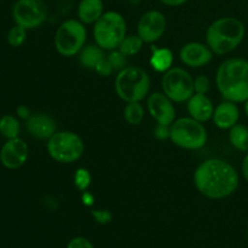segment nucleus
Listing matches in <instances>:
<instances>
[{"instance_id": "c85d7f7f", "label": "nucleus", "mask_w": 248, "mask_h": 248, "mask_svg": "<svg viewBox=\"0 0 248 248\" xmlns=\"http://www.w3.org/2000/svg\"><path fill=\"white\" fill-rule=\"evenodd\" d=\"M96 73L98 75H101V77H109V75H111V73L114 72V68L113 65H111V63L109 62V60L107 57L102 58L101 62L97 64L96 67Z\"/></svg>"}, {"instance_id": "dca6fc26", "label": "nucleus", "mask_w": 248, "mask_h": 248, "mask_svg": "<svg viewBox=\"0 0 248 248\" xmlns=\"http://www.w3.org/2000/svg\"><path fill=\"white\" fill-rule=\"evenodd\" d=\"M213 123L220 130H230L232 126L239 124L240 109L237 103L232 101H225L218 104L213 113Z\"/></svg>"}, {"instance_id": "bb28decb", "label": "nucleus", "mask_w": 248, "mask_h": 248, "mask_svg": "<svg viewBox=\"0 0 248 248\" xmlns=\"http://www.w3.org/2000/svg\"><path fill=\"white\" fill-rule=\"evenodd\" d=\"M91 174H90V172L86 169H79L75 172L74 183L79 190L86 191L89 189L90 184H91Z\"/></svg>"}, {"instance_id": "0eeeda50", "label": "nucleus", "mask_w": 248, "mask_h": 248, "mask_svg": "<svg viewBox=\"0 0 248 248\" xmlns=\"http://www.w3.org/2000/svg\"><path fill=\"white\" fill-rule=\"evenodd\" d=\"M87 39L86 27L79 19H67L56 31L55 47L63 57H73L84 48Z\"/></svg>"}, {"instance_id": "393cba45", "label": "nucleus", "mask_w": 248, "mask_h": 248, "mask_svg": "<svg viewBox=\"0 0 248 248\" xmlns=\"http://www.w3.org/2000/svg\"><path fill=\"white\" fill-rule=\"evenodd\" d=\"M27 39V29L23 27L15 24L7 31V43L11 47H19L26 43Z\"/></svg>"}, {"instance_id": "2eb2a0df", "label": "nucleus", "mask_w": 248, "mask_h": 248, "mask_svg": "<svg viewBox=\"0 0 248 248\" xmlns=\"http://www.w3.org/2000/svg\"><path fill=\"white\" fill-rule=\"evenodd\" d=\"M26 128L31 137L48 140L57 132V123L52 116L44 113L31 114L26 120Z\"/></svg>"}, {"instance_id": "473e14b6", "label": "nucleus", "mask_w": 248, "mask_h": 248, "mask_svg": "<svg viewBox=\"0 0 248 248\" xmlns=\"http://www.w3.org/2000/svg\"><path fill=\"white\" fill-rule=\"evenodd\" d=\"M16 113H17V116L21 119H23V120H27V119H29V116L31 115V110H29L28 107L26 106H18L16 109Z\"/></svg>"}, {"instance_id": "72a5a7b5", "label": "nucleus", "mask_w": 248, "mask_h": 248, "mask_svg": "<svg viewBox=\"0 0 248 248\" xmlns=\"http://www.w3.org/2000/svg\"><path fill=\"white\" fill-rule=\"evenodd\" d=\"M160 1H161L164 5H166V6L174 7V6H181V5L188 2L189 0H160Z\"/></svg>"}, {"instance_id": "6e6552de", "label": "nucleus", "mask_w": 248, "mask_h": 248, "mask_svg": "<svg viewBox=\"0 0 248 248\" xmlns=\"http://www.w3.org/2000/svg\"><path fill=\"white\" fill-rule=\"evenodd\" d=\"M47 153L60 164H73L82 156L85 150L84 140L72 131H57L47 140Z\"/></svg>"}, {"instance_id": "f8f14e48", "label": "nucleus", "mask_w": 248, "mask_h": 248, "mask_svg": "<svg viewBox=\"0 0 248 248\" xmlns=\"http://www.w3.org/2000/svg\"><path fill=\"white\" fill-rule=\"evenodd\" d=\"M28 144L19 137L7 140L0 149V162L7 170L22 167L28 160Z\"/></svg>"}, {"instance_id": "cd10ccee", "label": "nucleus", "mask_w": 248, "mask_h": 248, "mask_svg": "<svg viewBox=\"0 0 248 248\" xmlns=\"http://www.w3.org/2000/svg\"><path fill=\"white\" fill-rule=\"evenodd\" d=\"M194 89L195 93H203L206 94L211 89V82L206 75H199L194 79Z\"/></svg>"}, {"instance_id": "9d476101", "label": "nucleus", "mask_w": 248, "mask_h": 248, "mask_svg": "<svg viewBox=\"0 0 248 248\" xmlns=\"http://www.w3.org/2000/svg\"><path fill=\"white\" fill-rule=\"evenodd\" d=\"M12 18L27 31L35 29L47 18V6L44 0H17L12 6Z\"/></svg>"}, {"instance_id": "423d86ee", "label": "nucleus", "mask_w": 248, "mask_h": 248, "mask_svg": "<svg viewBox=\"0 0 248 248\" xmlns=\"http://www.w3.org/2000/svg\"><path fill=\"white\" fill-rule=\"evenodd\" d=\"M170 140L182 149L198 150L207 143V131L202 123L190 116L181 118L170 126Z\"/></svg>"}, {"instance_id": "7c9ffc66", "label": "nucleus", "mask_w": 248, "mask_h": 248, "mask_svg": "<svg viewBox=\"0 0 248 248\" xmlns=\"http://www.w3.org/2000/svg\"><path fill=\"white\" fill-rule=\"evenodd\" d=\"M154 135L155 137L160 140H167V138H170V126L160 125V124H157V126L155 127Z\"/></svg>"}, {"instance_id": "aec40b11", "label": "nucleus", "mask_w": 248, "mask_h": 248, "mask_svg": "<svg viewBox=\"0 0 248 248\" xmlns=\"http://www.w3.org/2000/svg\"><path fill=\"white\" fill-rule=\"evenodd\" d=\"M173 63V53L170 48H155L150 58V64L156 72H167L172 68Z\"/></svg>"}, {"instance_id": "f257e3e1", "label": "nucleus", "mask_w": 248, "mask_h": 248, "mask_svg": "<svg viewBox=\"0 0 248 248\" xmlns=\"http://www.w3.org/2000/svg\"><path fill=\"white\" fill-rule=\"evenodd\" d=\"M239 183L240 177L235 167L217 157L201 162L194 173L196 189L212 200H220L234 194Z\"/></svg>"}, {"instance_id": "412c9836", "label": "nucleus", "mask_w": 248, "mask_h": 248, "mask_svg": "<svg viewBox=\"0 0 248 248\" xmlns=\"http://www.w3.org/2000/svg\"><path fill=\"white\" fill-rule=\"evenodd\" d=\"M229 140L232 147L239 152L248 153V127L236 124L229 130Z\"/></svg>"}, {"instance_id": "c756f323", "label": "nucleus", "mask_w": 248, "mask_h": 248, "mask_svg": "<svg viewBox=\"0 0 248 248\" xmlns=\"http://www.w3.org/2000/svg\"><path fill=\"white\" fill-rule=\"evenodd\" d=\"M67 248H94V247L93 245L91 244V241L87 240L86 237L78 236L70 240L69 244L67 245Z\"/></svg>"}, {"instance_id": "f03ea898", "label": "nucleus", "mask_w": 248, "mask_h": 248, "mask_svg": "<svg viewBox=\"0 0 248 248\" xmlns=\"http://www.w3.org/2000/svg\"><path fill=\"white\" fill-rule=\"evenodd\" d=\"M216 85L225 101L245 103L248 99V61L229 58L218 67Z\"/></svg>"}, {"instance_id": "c9c22d12", "label": "nucleus", "mask_w": 248, "mask_h": 248, "mask_svg": "<svg viewBox=\"0 0 248 248\" xmlns=\"http://www.w3.org/2000/svg\"><path fill=\"white\" fill-rule=\"evenodd\" d=\"M245 113H246V115L248 118V99L246 102H245Z\"/></svg>"}, {"instance_id": "39448f33", "label": "nucleus", "mask_w": 248, "mask_h": 248, "mask_svg": "<svg viewBox=\"0 0 248 248\" xmlns=\"http://www.w3.org/2000/svg\"><path fill=\"white\" fill-rule=\"evenodd\" d=\"M127 35V24L118 11H106L93 24V38L97 45L107 51L116 50Z\"/></svg>"}, {"instance_id": "2f4dec72", "label": "nucleus", "mask_w": 248, "mask_h": 248, "mask_svg": "<svg viewBox=\"0 0 248 248\" xmlns=\"http://www.w3.org/2000/svg\"><path fill=\"white\" fill-rule=\"evenodd\" d=\"M92 216L98 223H108L111 219V215L108 211L103 210H94L92 211Z\"/></svg>"}, {"instance_id": "a211bd4d", "label": "nucleus", "mask_w": 248, "mask_h": 248, "mask_svg": "<svg viewBox=\"0 0 248 248\" xmlns=\"http://www.w3.org/2000/svg\"><path fill=\"white\" fill-rule=\"evenodd\" d=\"M104 14L102 0H80L78 5V17L84 24H94Z\"/></svg>"}, {"instance_id": "f3484780", "label": "nucleus", "mask_w": 248, "mask_h": 248, "mask_svg": "<svg viewBox=\"0 0 248 248\" xmlns=\"http://www.w3.org/2000/svg\"><path fill=\"white\" fill-rule=\"evenodd\" d=\"M215 108L216 107L213 106V102L211 101L210 97L203 93H194L189 98L188 104H186V109H188L190 118L195 119L200 123H206V121L211 120L213 118Z\"/></svg>"}, {"instance_id": "ddd939ff", "label": "nucleus", "mask_w": 248, "mask_h": 248, "mask_svg": "<svg viewBox=\"0 0 248 248\" xmlns=\"http://www.w3.org/2000/svg\"><path fill=\"white\" fill-rule=\"evenodd\" d=\"M147 109L152 118L160 125L171 126L176 120L173 102L164 92H154L148 96Z\"/></svg>"}, {"instance_id": "b1692460", "label": "nucleus", "mask_w": 248, "mask_h": 248, "mask_svg": "<svg viewBox=\"0 0 248 248\" xmlns=\"http://www.w3.org/2000/svg\"><path fill=\"white\" fill-rule=\"evenodd\" d=\"M143 44H144V41L138 36V34L137 35L131 34V35H126L125 39L121 41L120 46H119V50H120L124 55L127 56V57H131V56L137 55V53L142 50Z\"/></svg>"}, {"instance_id": "6ab92c4d", "label": "nucleus", "mask_w": 248, "mask_h": 248, "mask_svg": "<svg viewBox=\"0 0 248 248\" xmlns=\"http://www.w3.org/2000/svg\"><path fill=\"white\" fill-rule=\"evenodd\" d=\"M103 48L99 47L98 45H87L84 46L79 53V60L82 67L87 68V69H96L97 64L101 62L102 58H104Z\"/></svg>"}, {"instance_id": "1a4fd4ad", "label": "nucleus", "mask_w": 248, "mask_h": 248, "mask_svg": "<svg viewBox=\"0 0 248 248\" xmlns=\"http://www.w3.org/2000/svg\"><path fill=\"white\" fill-rule=\"evenodd\" d=\"M161 87L162 92L176 103L188 102L189 98L195 93L194 78L190 73L179 67H172L164 73Z\"/></svg>"}, {"instance_id": "f704fd0d", "label": "nucleus", "mask_w": 248, "mask_h": 248, "mask_svg": "<svg viewBox=\"0 0 248 248\" xmlns=\"http://www.w3.org/2000/svg\"><path fill=\"white\" fill-rule=\"evenodd\" d=\"M241 171H242V176H244V178L246 179V182L248 183V153L245 155L244 160H242Z\"/></svg>"}, {"instance_id": "7ed1b4c3", "label": "nucleus", "mask_w": 248, "mask_h": 248, "mask_svg": "<svg viewBox=\"0 0 248 248\" xmlns=\"http://www.w3.org/2000/svg\"><path fill=\"white\" fill-rule=\"evenodd\" d=\"M246 34L245 24L235 17H222L206 31V43L216 55H227L242 43Z\"/></svg>"}, {"instance_id": "9b49d317", "label": "nucleus", "mask_w": 248, "mask_h": 248, "mask_svg": "<svg viewBox=\"0 0 248 248\" xmlns=\"http://www.w3.org/2000/svg\"><path fill=\"white\" fill-rule=\"evenodd\" d=\"M166 17L159 10H149L140 16L137 24V34L144 43L152 44L160 40L166 31Z\"/></svg>"}, {"instance_id": "4468645a", "label": "nucleus", "mask_w": 248, "mask_h": 248, "mask_svg": "<svg viewBox=\"0 0 248 248\" xmlns=\"http://www.w3.org/2000/svg\"><path fill=\"white\" fill-rule=\"evenodd\" d=\"M179 58L186 65L190 68H201L207 65L212 61L213 52L207 44L198 43H188L181 48L179 51Z\"/></svg>"}, {"instance_id": "5701e85b", "label": "nucleus", "mask_w": 248, "mask_h": 248, "mask_svg": "<svg viewBox=\"0 0 248 248\" xmlns=\"http://www.w3.org/2000/svg\"><path fill=\"white\" fill-rule=\"evenodd\" d=\"M124 118L128 125L138 126L144 119V107L140 102H130L124 109Z\"/></svg>"}, {"instance_id": "a878e982", "label": "nucleus", "mask_w": 248, "mask_h": 248, "mask_svg": "<svg viewBox=\"0 0 248 248\" xmlns=\"http://www.w3.org/2000/svg\"><path fill=\"white\" fill-rule=\"evenodd\" d=\"M107 58H108L109 62L111 63L114 70L120 72V70H123L124 68L127 67V56L124 55L119 48H116V50H111L110 52H109V55L107 56Z\"/></svg>"}, {"instance_id": "20e7f679", "label": "nucleus", "mask_w": 248, "mask_h": 248, "mask_svg": "<svg viewBox=\"0 0 248 248\" xmlns=\"http://www.w3.org/2000/svg\"><path fill=\"white\" fill-rule=\"evenodd\" d=\"M150 78L143 68L127 65L115 78V92L124 102H142L149 96Z\"/></svg>"}, {"instance_id": "e433bc0d", "label": "nucleus", "mask_w": 248, "mask_h": 248, "mask_svg": "<svg viewBox=\"0 0 248 248\" xmlns=\"http://www.w3.org/2000/svg\"><path fill=\"white\" fill-rule=\"evenodd\" d=\"M247 228H248V222H247Z\"/></svg>"}, {"instance_id": "4be33fe9", "label": "nucleus", "mask_w": 248, "mask_h": 248, "mask_svg": "<svg viewBox=\"0 0 248 248\" xmlns=\"http://www.w3.org/2000/svg\"><path fill=\"white\" fill-rule=\"evenodd\" d=\"M21 131V124H19L18 119L14 115H2L0 118V135L6 140H12V138H17Z\"/></svg>"}]
</instances>
